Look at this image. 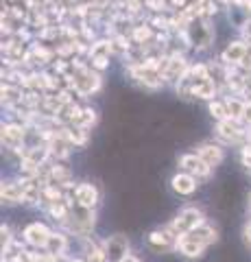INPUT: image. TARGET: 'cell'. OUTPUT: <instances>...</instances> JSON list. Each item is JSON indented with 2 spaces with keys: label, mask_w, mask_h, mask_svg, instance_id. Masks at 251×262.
Returning <instances> with one entry per match:
<instances>
[{
  "label": "cell",
  "mask_w": 251,
  "mask_h": 262,
  "mask_svg": "<svg viewBox=\"0 0 251 262\" xmlns=\"http://www.w3.org/2000/svg\"><path fill=\"white\" fill-rule=\"evenodd\" d=\"M201 223H206V221H203V212H201L199 208L190 206V208H184L179 214L171 221V225H168L166 229L175 236V238H179V236L190 234L192 229H197Z\"/></svg>",
  "instance_id": "6da1fadb"
},
{
  "label": "cell",
  "mask_w": 251,
  "mask_h": 262,
  "mask_svg": "<svg viewBox=\"0 0 251 262\" xmlns=\"http://www.w3.org/2000/svg\"><path fill=\"white\" fill-rule=\"evenodd\" d=\"M103 88V75L101 72H96L92 68H87L85 72H79L75 75V94L79 96H92L96 92H101Z\"/></svg>",
  "instance_id": "7a4b0ae2"
},
{
  "label": "cell",
  "mask_w": 251,
  "mask_h": 262,
  "mask_svg": "<svg viewBox=\"0 0 251 262\" xmlns=\"http://www.w3.org/2000/svg\"><path fill=\"white\" fill-rule=\"evenodd\" d=\"M247 136H249V129L238 120L227 118V120L216 122V138L223 142H227V144H238V142L245 140Z\"/></svg>",
  "instance_id": "3957f363"
},
{
  "label": "cell",
  "mask_w": 251,
  "mask_h": 262,
  "mask_svg": "<svg viewBox=\"0 0 251 262\" xmlns=\"http://www.w3.org/2000/svg\"><path fill=\"white\" fill-rule=\"evenodd\" d=\"M249 55V44L247 39H230L225 44L223 53H221V61L225 66H234V68H240V63L247 59Z\"/></svg>",
  "instance_id": "277c9868"
},
{
  "label": "cell",
  "mask_w": 251,
  "mask_h": 262,
  "mask_svg": "<svg viewBox=\"0 0 251 262\" xmlns=\"http://www.w3.org/2000/svg\"><path fill=\"white\" fill-rule=\"evenodd\" d=\"M179 168L184 170V173L192 175L194 179H208L210 175H212V166H208V164L199 158L197 153H184L179 155Z\"/></svg>",
  "instance_id": "5b68a950"
},
{
  "label": "cell",
  "mask_w": 251,
  "mask_h": 262,
  "mask_svg": "<svg viewBox=\"0 0 251 262\" xmlns=\"http://www.w3.org/2000/svg\"><path fill=\"white\" fill-rule=\"evenodd\" d=\"M103 249H105V256H107V262H123L129 256V241L123 234L109 236Z\"/></svg>",
  "instance_id": "8992f818"
},
{
  "label": "cell",
  "mask_w": 251,
  "mask_h": 262,
  "mask_svg": "<svg viewBox=\"0 0 251 262\" xmlns=\"http://www.w3.org/2000/svg\"><path fill=\"white\" fill-rule=\"evenodd\" d=\"M72 194H75V203L81 208L94 210V206L99 203V188H96L94 184H90V182L79 184L75 190H72Z\"/></svg>",
  "instance_id": "52a82bcc"
},
{
  "label": "cell",
  "mask_w": 251,
  "mask_h": 262,
  "mask_svg": "<svg viewBox=\"0 0 251 262\" xmlns=\"http://www.w3.org/2000/svg\"><path fill=\"white\" fill-rule=\"evenodd\" d=\"M197 155L208 164V166L216 168L218 164L225 160V149L218 142H201L197 146Z\"/></svg>",
  "instance_id": "ba28073f"
},
{
  "label": "cell",
  "mask_w": 251,
  "mask_h": 262,
  "mask_svg": "<svg viewBox=\"0 0 251 262\" xmlns=\"http://www.w3.org/2000/svg\"><path fill=\"white\" fill-rule=\"evenodd\" d=\"M51 229H48L44 223H31L27 225V229H24V241H27L31 247H44L48 245V238H51Z\"/></svg>",
  "instance_id": "9c48e42d"
},
{
  "label": "cell",
  "mask_w": 251,
  "mask_h": 262,
  "mask_svg": "<svg viewBox=\"0 0 251 262\" xmlns=\"http://www.w3.org/2000/svg\"><path fill=\"white\" fill-rule=\"evenodd\" d=\"M24 138H27V129L18 125V122H7V125H3V144L9 146L11 151L20 149L24 144Z\"/></svg>",
  "instance_id": "30bf717a"
},
{
  "label": "cell",
  "mask_w": 251,
  "mask_h": 262,
  "mask_svg": "<svg viewBox=\"0 0 251 262\" xmlns=\"http://www.w3.org/2000/svg\"><path fill=\"white\" fill-rule=\"evenodd\" d=\"M175 247L186 258H199V256H203V251H206V245H201L197 238H192L190 234L179 236V238L175 241Z\"/></svg>",
  "instance_id": "8fae6325"
},
{
  "label": "cell",
  "mask_w": 251,
  "mask_h": 262,
  "mask_svg": "<svg viewBox=\"0 0 251 262\" xmlns=\"http://www.w3.org/2000/svg\"><path fill=\"white\" fill-rule=\"evenodd\" d=\"M197 186H199V179H194L192 175L184 173V170H179V173L173 175V179H171V188L181 196H190L197 190Z\"/></svg>",
  "instance_id": "7c38bea8"
},
{
  "label": "cell",
  "mask_w": 251,
  "mask_h": 262,
  "mask_svg": "<svg viewBox=\"0 0 251 262\" xmlns=\"http://www.w3.org/2000/svg\"><path fill=\"white\" fill-rule=\"evenodd\" d=\"M218 92V85L214 83V79H201L192 81V98H201V101H214V96Z\"/></svg>",
  "instance_id": "4fadbf2b"
},
{
  "label": "cell",
  "mask_w": 251,
  "mask_h": 262,
  "mask_svg": "<svg viewBox=\"0 0 251 262\" xmlns=\"http://www.w3.org/2000/svg\"><path fill=\"white\" fill-rule=\"evenodd\" d=\"M114 55V48H111V39H94L90 44V53H87V61L94 59H109Z\"/></svg>",
  "instance_id": "5bb4252c"
},
{
  "label": "cell",
  "mask_w": 251,
  "mask_h": 262,
  "mask_svg": "<svg viewBox=\"0 0 251 262\" xmlns=\"http://www.w3.org/2000/svg\"><path fill=\"white\" fill-rule=\"evenodd\" d=\"M3 203H20L24 196V182H3Z\"/></svg>",
  "instance_id": "9a60e30c"
},
{
  "label": "cell",
  "mask_w": 251,
  "mask_h": 262,
  "mask_svg": "<svg viewBox=\"0 0 251 262\" xmlns=\"http://www.w3.org/2000/svg\"><path fill=\"white\" fill-rule=\"evenodd\" d=\"M68 249V241H66V236L59 234V232H53L51 234V238H48V245H46V251H48V256H53V258H59L63 256Z\"/></svg>",
  "instance_id": "2e32d148"
},
{
  "label": "cell",
  "mask_w": 251,
  "mask_h": 262,
  "mask_svg": "<svg viewBox=\"0 0 251 262\" xmlns=\"http://www.w3.org/2000/svg\"><path fill=\"white\" fill-rule=\"evenodd\" d=\"M147 241H149V245H151L153 249L162 251V249H168V247H171V243L177 241V238H175L171 232H168V229H162V232H151Z\"/></svg>",
  "instance_id": "e0dca14e"
},
{
  "label": "cell",
  "mask_w": 251,
  "mask_h": 262,
  "mask_svg": "<svg viewBox=\"0 0 251 262\" xmlns=\"http://www.w3.org/2000/svg\"><path fill=\"white\" fill-rule=\"evenodd\" d=\"M225 101V107H227V116L232 120H242V112H245V101L242 98H238L236 94H230V96H225L223 98Z\"/></svg>",
  "instance_id": "ac0fdd59"
},
{
  "label": "cell",
  "mask_w": 251,
  "mask_h": 262,
  "mask_svg": "<svg viewBox=\"0 0 251 262\" xmlns=\"http://www.w3.org/2000/svg\"><path fill=\"white\" fill-rule=\"evenodd\" d=\"M190 236H192V238H197L201 245H206V247H208V245H212V243L216 241V227H212L210 223H201L197 229H192Z\"/></svg>",
  "instance_id": "d6986e66"
},
{
  "label": "cell",
  "mask_w": 251,
  "mask_h": 262,
  "mask_svg": "<svg viewBox=\"0 0 251 262\" xmlns=\"http://www.w3.org/2000/svg\"><path fill=\"white\" fill-rule=\"evenodd\" d=\"M153 37H155V33H153V27L151 24H140V27H133L131 31V39L138 44V46H147L153 42Z\"/></svg>",
  "instance_id": "ffe728a7"
},
{
  "label": "cell",
  "mask_w": 251,
  "mask_h": 262,
  "mask_svg": "<svg viewBox=\"0 0 251 262\" xmlns=\"http://www.w3.org/2000/svg\"><path fill=\"white\" fill-rule=\"evenodd\" d=\"M24 101V94L20 85H11V83H3V103L5 105H13V103H20Z\"/></svg>",
  "instance_id": "44dd1931"
},
{
  "label": "cell",
  "mask_w": 251,
  "mask_h": 262,
  "mask_svg": "<svg viewBox=\"0 0 251 262\" xmlns=\"http://www.w3.org/2000/svg\"><path fill=\"white\" fill-rule=\"evenodd\" d=\"M208 114L212 116L216 122H221V120H227V107H225V101L223 98H214V101H210L208 103Z\"/></svg>",
  "instance_id": "7402d4cb"
},
{
  "label": "cell",
  "mask_w": 251,
  "mask_h": 262,
  "mask_svg": "<svg viewBox=\"0 0 251 262\" xmlns=\"http://www.w3.org/2000/svg\"><path fill=\"white\" fill-rule=\"evenodd\" d=\"M240 162H242V166H247L251 170V144H242V149H240Z\"/></svg>",
  "instance_id": "603a6c76"
},
{
  "label": "cell",
  "mask_w": 251,
  "mask_h": 262,
  "mask_svg": "<svg viewBox=\"0 0 251 262\" xmlns=\"http://www.w3.org/2000/svg\"><path fill=\"white\" fill-rule=\"evenodd\" d=\"M240 122L247 129H251V98H247V101H245V112H242V120Z\"/></svg>",
  "instance_id": "cb8c5ba5"
},
{
  "label": "cell",
  "mask_w": 251,
  "mask_h": 262,
  "mask_svg": "<svg viewBox=\"0 0 251 262\" xmlns=\"http://www.w3.org/2000/svg\"><path fill=\"white\" fill-rule=\"evenodd\" d=\"M245 236H247V241L251 243V221L247 223V227H245Z\"/></svg>",
  "instance_id": "d4e9b609"
},
{
  "label": "cell",
  "mask_w": 251,
  "mask_h": 262,
  "mask_svg": "<svg viewBox=\"0 0 251 262\" xmlns=\"http://www.w3.org/2000/svg\"><path fill=\"white\" fill-rule=\"evenodd\" d=\"M123 262H140V260H138L135 256H131V253H129V256H127V258H125Z\"/></svg>",
  "instance_id": "484cf974"
}]
</instances>
